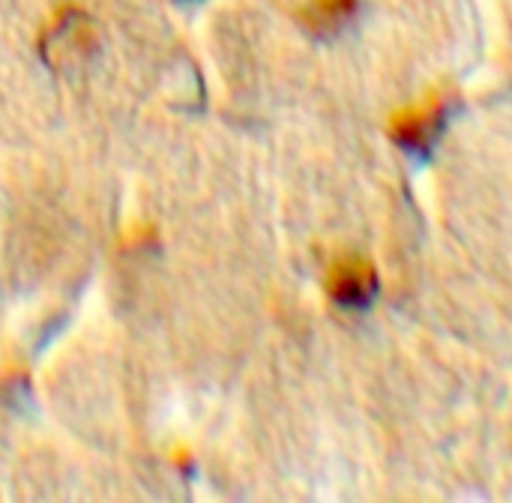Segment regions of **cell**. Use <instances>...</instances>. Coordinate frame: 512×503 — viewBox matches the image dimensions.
Masks as SVG:
<instances>
[{
	"mask_svg": "<svg viewBox=\"0 0 512 503\" xmlns=\"http://www.w3.org/2000/svg\"><path fill=\"white\" fill-rule=\"evenodd\" d=\"M453 105H456V93L450 87H432L417 102L396 108L387 117V132L402 150L414 156H432V150L438 147L447 129Z\"/></svg>",
	"mask_w": 512,
	"mask_h": 503,
	"instance_id": "6da1fadb",
	"label": "cell"
},
{
	"mask_svg": "<svg viewBox=\"0 0 512 503\" xmlns=\"http://www.w3.org/2000/svg\"><path fill=\"white\" fill-rule=\"evenodd\" d=\"M360 0H306L297 9L300 27L315 39H336L357 15Z\"/></svg>",
	"mask_w": 512,
	"mask_h": 503,
	"instance_id": "3957f363",
	"label": "cell"
},
{
	"mask_svg": "<svg viewBox=\"0 0 512 503\" xmlns=\"http://www.w3.org/2000/svg\"><path fill=\"white\" fill-rule=\"evenodd\" d=\"M324 291L342 309H354V312L369 309L381 291V276L375 261L363 255L333 258L324 273Z\"/></svg>",
	"mask_w": 512,
	"mask_h": 503,
	"instance_id": "7a4b0ae2",
	"label": "cell"
}]
</instances>
